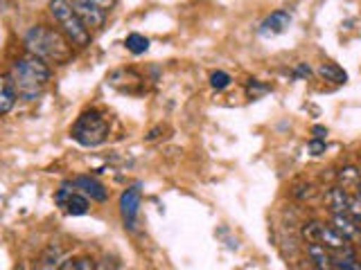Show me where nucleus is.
<instances>
[{
  "mask_svg": "<svg viewBox=\"0 0 361 270\" xmlns=\"http://www.w3.org/2000/svg\"><path fill=\"white\" fill-rule=\"evenodd\" d=\"M23 45H25L27 54H34L43 59L45 63H54V65H66L73 59V48L71 41L63 32H56L52 27L45 25H37L32 27L25 39H23Z\"/></svg>",
  "mask_w": 361,
  "mask_h": 270,
  "instance_id": "obj_1",
  "label": "nucleus"
},
{
  "mask_svg": "<svg viewBox=\"0 0 361 270\" xmlns=\"http://www.w3.org/2000/svg\"><path fill=\"white\" fill-rule=\"evenodd\" d=\"M9 77L14 79V84L18 88V95L23 99L32 101L43 93L45 86H48L52 70L43 59H39V56L27 54V56H20V59H16L14 63H11Z\"/></svg>",
  "mask_w": 361,
  "mask_h": 270,
  "instance_id": "obj_2",
  "label": "nucleus"
},
{
  "mask_svg": "<svg viewBox=\"0 0 361 270\" xmlns=\"http://www.w3.org/2000/svg\"><path fill=\"white\" fill-rule=\"evenodd\" d=\"M50 14L75 48H86L90 43V30L84 25V20L77 16L71 0H50Z\"/></svg>",
  "mask_w": 361,
  "mask_h": 270,
  "instance_id": "obj_3",
  "label": "nucleus"
},
{
  "mask_svg": "<svg viewBox=\"0 0 361 270\" xmlns=\"http://www.w3.org/2000/svg\"><path fill=\"white\" fill-rule=\"evenodd\" d=\"M73 140L82 146H97L106 140L109 135V122L97 110H86L77 117L75 127L71 131Z\"/></svg>",
  "mask_w": 361,
  "mask_h": 270,
  "instance_id": "obj_4",
  "label": "nucleus"
},
{
  "mask_svg": "<svg viewBox=\"0 0 361 270\" xmlns=\"http://www.w3.org/2000/svg\"><path fill=\"white\" fill-rule=\"evenodd\" d=\"M90 198L86 196V194H82L79 189H71L68 185H63L59 191L54 194V202L59 205L66 214H71V217H82V214H86L88 212V207H90V202H88Z\"/></svg>",
  "mask_w": 361,
  "mask_h": 270,
  "instance_id": "obj_5",
  "label": "nucleus"
},
{
  "mask_svg": "<svg viewBox=\"0 0 361 270\" xmlns=\"http://www.w3.org/2000/svg\"><path fill=\"white\" fill-rule=\"evenodd\" d=\"M140 200H142L140 185H131L129 189L122 191V196H120V214H122L124 228H127V230H135V223H138Z\"/></svg>",
  "mask_w": 361,
  "mask_h": 270,
  "instance_id": "obj_6",
  "label": "nucleus"
},
{
  "mask_svg": "<svg viewBox=\"0 0 361 270\" xmlns=\"http://www.w3.org/2000/svg\"><path fill=\"white\" fill-rule=\"evenodd\" d=\"M71 5L75 7L77 16L84 20V25L88 30H97L104 25L106 20V9L95 5L93 0H71Z\"/></svg>",
  "mask_w": 361,
  "mask_h": 270,
  "instance_id": "obj_7",
  "label": "nucleus"
},
{
  "mask_svg": "<svg viewBox=\"0 0 361 270\" xmlns=\"http://www.w3.org/2000/svg\"><path fill=\"white\" fill-rule=\"evenodd\" d=\"M289 25H291V14L285 9H278V11H274V14L262 20V25H259V34H262V37H278V34L287 32Z\"/></svg>",
  "mask_w": 361,
  "mask_h": 270,
  "instance_id": "obj_8",
  "label": "nucleus"
},
{
  "mask_svg": "<svg viewBox=\"0 0 361 270\" xmlns=\"http://www.w3.org/2000/svg\"><path fill=\"white\" fill-rule=\"evenodd\" d=\"M75 189H79L82 194H86L90 200H97V202H104L109 198V189L99 183V180L90 178V176H79L71 183Z\"/></svg>",
  "mask_w": 361,
  "mask_h": 270,
  "instance_id": "obj_9",
  "label": "nucleus"
},
{
  "mask_svg": "<svg viewBox=\"0 0 361 270\" xmlns=\"http://www.w3.org/2000/svg\"><path fill=\"white\" fill-rule=\"evenodd\" d=\"M332 223H334V228L345 236V239H350V241L361 239V223H357L348 212H336L332 217Z\"/></svg>",
  "mask_w": 361,
  "mask_h": 270,
  "instance_id": "obj_10",
  "label": "nucleus"
},
{
  "mask_svg": "<svg viewBox=\"0 0 361 270\" xmlns=\"http://www.w3.org/2000/svg\"><path fill=\"white\" fill-rule=\"evenodd\" d=\"M18 88L14 84V79L9 77V72L3 77V86H0V115H7V112L14 108L16 99H18Z\"/></svg>",
  "mask_w": 361,
  "mask_h": 270,
  "instance_id": "obj_11",
  "label": "nucleus"
},
{
  "mask_svg": "<svg viewBox=\"0 0 361 270\" xmlns=\"http://www.w3.org/2000/svg\"><path fill=\"white\" fill-rule=\"evenodd\" d=\"M330 252H332L330 248L323 245L321 241H312V243H307V257L314 262V266H319V268H332L334 257H332Z\"/></svg>",
  "mask_w": 361,
  "mask_h": 270,
  "instance_id": "obj_12",
  "label": "nucleus"
},
{
  "mask_svg": "<svg viewBox=\"0 0 361 270\" xmlns=\"http://www.w3.org/2000/svg\"><path fill=\"white\" fill-rule=\"evenodd\" d=\"M327 202H330V210L336 214V212H348L350 207V196L348 191L341 189V187H334L327 191Z\"/></svg>",
  "mask_w": 361,
  "mask_h": 270,
  "instance_id": "obj_13",
  "label": "nucleus"
},
{
  "mask_svg": "<svg viewBox=\"0 0 361 270\" xmlns=\"http://www.w3.org/2000/svg\"><path fill=\"white\" fill-rule=\"evenodd\" d=\"M321 77L325 79V82H334V84H345L348 82V75L343 68H338L336 63H323L319 68Z\"/></svg>",
  "mask_w": 361,
  "mask_h": 270,
  "instance_id": "obj_14",
  "label": "nucleus"
},
{
  "mask_svg": "<svg viewBox=\"0 0 361 270\" xmlns=\"http://www.w3.org/2000/svg\"><path fill=\"white\" fill-rule=\"evenodd\" d=\"M124 45H127V50L131 54H145L147 50H149V41H147V37H142V34H129L127 41H124Z\"/></svg>",
  "mask_w": 361,
  "mask_h": 270,
  "instance_id": "obj_15",
  "label": "nucleus"
},
{
  "mask_svg": "<svg viewBox=\"0 0 361 270\" xmlns=\"http://www.w3.org/2000/svg\"><path fill=\"white\" fill-rule=\"evenodd\" d=\"M59 268L61 270H93L97 268V264L88 257H73V259H68V262H63Z\"/></svg>",
  "mask_w": 361,
  "mask_h": 270,
  "instance_id": "obj_16",
  "label": "nucleus"
},
{
  "mask_svg": "<svg viewBox=\"0 0 361 270\" xmlns=\"http://www.w3.org/2000/svg\"><path fill=\"white\" fill-rule=\"evenodd\" d=\"M338 180H341L343 189H345V187H355V189H357V185L361 183L359 172H357L355 167H345V169H341V172H338Z\"/></svg>",
  "mask_w": 361,
  "mask_h": 270,
  "instance_id": "obj_17",
  "label": "nucleus"
},
{
  "mask_svg": "<svg viewBox=\"0 0 361 270\" xmlns=\"http://www.w3.org/2000/svg\"><path fill=\"white\" fill-rule=\"evenodd\" d=\"M302 239L307 241V243L319 241V239H321V223H316V221L305 223V225H302Z\"/></svg>",
  "mask_w": 361,
  "mask_h": 270,
  "instance_id": "obj_18",
  "label": "nucleus"
},
{
  "mask_svg": "<svg viewBox=\"0 0 361 270\" xmlns=\"http://www.w3.org/2000/svg\"><path fill=\"white\" fill-rule=\"evenodd\" d=\"M210 86H212L214 90L228 88V86H231V75H226V72H221V70L212 72V75H210Z\"/></svg>",
  "mask_w": 361,
  "mask_h": 270,
  "instance_id": "obj_19",
  "label": "nucleus"
},
{
  "mask_svg": "<svg viewBox=\"0 0 361 270\" xmlns=\"http://www.w3.org/2000/svg\"><path fill=\"white\" fill-rule=\"evenodd\" d=\"M248 97H259V95H264V93H269V86H262L257 82V79H251V84H248Z\"/></svg>",
  "mask_w": 361,
  "mask_h": 270,
  "instance_id": "obj_20",
  "label": "nucleus"
},
{
  "mask_svg": "<svg viewBox=\"0 0 361 270\" xmlns=\"http://www.w3.org/2000/svg\"><path fill=\"white\" fill-rule=\"evenodd\" d=\"M348 214L353 217L357 223H361V198H350V207H348Z\"/></svg>",
  "mask_w": 361,
  "mask_h": 270,
  "instance_id": "obj_21",
  "label": "nucleus"
},
{
  "mask_svg": "<svg viewBox=\"0 0 361 270\" xmlns=\"http://www.w3.org/2000/svg\"><path fill=\"white\" fill-rule=\"evenodd\" d=\"M310 151H312V155H321V153H325V140L314 138V140L310 142Z\"/></svg>",
  "mask_w": 361,
  "mask_h": 270,
  "instance_id": "obj_22",
  "label": "nucleus"
},
{
  "mask_svg": "<svg viewBox=\"0 0 361 270\" xmlns=\"http://www.w3.org/2000/svg\"><path fill=\"white\" fill-rule=\"evenodd\" d=\"M312 75V70H310V65H305V63H300L298 68H296V77H310Z\"/></svg>",
  "mask_w": 361,
  "mask_h": 270,
  "instance_id": "obj_23",
  "label": "nucleus"
},
{
  "mask_svg": "<svg viewBox=\"0 0 361 270\" xmlns=\"http://www.w3.org/2000/svg\"><path fill=\"white\" fill-rule=\"evenodd\" d=\"M314 138H319V140H325V135H327V129H323V127H314Z\"/></svg>",
  "mask_w": 361,
  "mask_h": 270,
  "instance_id": "obj_24",
  "label": "nucleus"
},
{
  "mask_svg": "<svg viewBox=\"0 0 361 270\" xmlns=\"http://www.w3.org/2000/svg\"><path fill=\"white\" fill-rule=\"evenodd\" d=\"M95 5H99V7H104V9H111L113 5H116V0H93Z\"/></svg>",
  "mask_w": 361,
  "mask_h": 270,
  "instance_id": "obj_25",
  "label": "nucleus"
},
{
  "mask_svg": "<svg viewBox=\"0 0 361 270\" xmlns=\"http://www.w3.org/2000/svg\"><path fill=\"white\" fill-rule=\"evenodd\" d=\"M357 196H359V198H361V183H359V185H357Z\"/></svg>",
  "mask_w": 361,
  "mask_h": 270,
  "instance_id": "obj_26",
  "label": "nucleus"
}]
</instances>
